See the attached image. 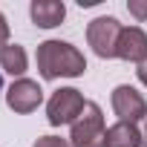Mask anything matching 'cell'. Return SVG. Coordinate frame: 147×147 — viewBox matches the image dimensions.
I'll return each instance as SVG.
<instances>
[{
  "label": "cell",
  "instance_id": "10",
  "mask_svg": "<svg viewBox=\"0 0 147 147\" xmlns=\"http://www.w3.org/2000/svg\"><path fill=\"white\" fill-rule=\"evenodd\" d=\"M26 66H29V61H26V49H23V46L9 43L3 52H0V69H3L6 75H18V78H23Z\"/></svg>",
  "mask_w": 147,
  "mask_h": 147
},
{
  "label": "cell",
  "instance_id": "13",
  "mask_svg": "<svg viewBox=\"0 0 147 147\" xmlns=\"http://www.w3.org/2000/svg\"><path fill=\"white\" fill-rule=\"evenodd\" d=\"M6 46H9V23H6L3 12H0V52H3Z\"/></svg>",
  "mask_w": 147,
  "mask_h": 147
},
{
  "label": "cell",
  "instance_id": "5",
  "mask_svg": "<svg viewBox=\"0 0 147 147\" xmlns=\"http://www.w3.org/2000/svg\"><path fill=\"white\" fill-rule=\"evenodd\" d=\"M110 101H113V110H115L118 121L138 124V121L147 115V101H144V95H141L136 87H130V84H121V87H115Z\"/></svg>",
  "mask_w": 147,
  "mask_h": 147
},
{
  "label": "cell",
  "instance_id": "3",
  "mask_svg": "<svg viewBox=\"0 0 147 147\" xmlns=\"http://www.w3.org/2000/svg\"><path fill=\"white\" fill-rule=\"evenodd\" d=\"M84 107H87V101L75 87H61V90L52 92V98L46 104V118H49L52 127L75 124V118L84 113Z\"/></svg>",
  "mask_w": 147,
  "mask_h": 147
},
{
  "label": "cell",
  "instance_id": "12",
  "mask_svg": "<svg viewBox=\"0 0 147 147\" xmlns=\"http://www.w3.org/2000/svg\"><path fill=\"white\" fill-rule=\"evenodd\" d=\"M127 9L136 20H147V0H127Z\"/></svg>",
  "mask_w": 147,
  "mask_h": 147
},
{
  "label": "cell",
  "instance_id": "6",
  "mask_svg": "<svg viewBox=\"0 0 147 147\" xmlns=\"http://www.w3.org/2000/svg\"><path fill=\"white\" fill-rule=\"evenodd\" d=\"M40 101H43V90H40V84L32 81V78H18V81L6 90V104H9V110H15V113H20V115L35 113V110L40 107Z\"/></svg>",
  "mask_w": 147,
  "mask_h": 147
},
{
  "label": "cell",
  "instance_id": "15",
  "mask_svg": "<svg viewBox=\"0 0 147 147\" xmlns=\"http://www.w3.org/2000/svg\"><path fill=\"white\" fill-rule=\"evenodd\" d=\"M136 75H138V81H141V84L147 87V61H144V63H138V69H136Z\"/></svg>",
  "mask_w": 147,
  "mask_h": 147
},
{
  "label": "cell",
  "instance_id": "1",
  "mask_svg": "<svg viewBox=\"0 0 147 147\" xmlns=\"http://www.w3.org/2000/svg\"><path fill=\"white\" fill-rule=\"evenodd\" d=\"M38 72L46 81L55 78H78L87 69V58L66 40H43L38 43Z\"/></svg>",
  "mask_w": 147,
  "mask_h": 147
},
{
  "label": "cell",
  "instance_id": "8",
  "mask_svg": "<svg viewBox=\"0 0 147 147\" xmlns=\"http://www.w3.org/2000/svg\"><path fill=\"white\" fill-rule=\"evenodd\" d=\"M29 15H32V23H35V26H40V29H55V26L63 23L66 6L61 3V0H32Z\"/></svg>",
  "mask_w": 147,
  "mask_h": 147
},
{
  "label": "cell",
  "instance_id": "11",
  "mask_svg": "<svg viewBox=\"0 0 147 147\" xmlns=\"http://www.w3.org/2000/svg\"><path fill=\"white\" fill-rule=\"evenodd\" d=\"M32 147H72V144L61 136H40V138H35Z\"/></svg>",
  "mask_w": 147,
  "mask_h": 147
},
{
  "label": "cell",
  "instance_id": "14",
  "mask_svg": "<svg viewBox=\"0 0 147 147\" xmlns=\"http://www.w3.org/2000/svg\"><path fill=\"white\" fill-rule=\"evenodd\" d=\"M138 136H141V147H147V115L138 121Z\"/></svg>",
  "mask_w": 147,
  "mask_h": 147
},
{
  "label": "cell",
  "instance_id": "2",
  "mask_svg": "<svg viewBox=\"0 0 147 147\" xmlns=\"http://www.w3.org/2000/svg\"><path fill=\"white\" fill-rule=\"evenodd\" d=\"M69 144L72 147H107V124L95 101H87L84 113L75 118L72 133H69Z\"/></svg>",
  "mask_w": 147,
  "mask_h": 147
},
{
  "label": "cell",
  "instance_id": "4",
  "mask_svg": "<svg viewBox=\"0 0 147 147\" xmlns=\"http://www.w3.org/2000/svg\"><path fill=\"white\" fill-rule=\"evenodd\" d=\"M121 23L110 15L104 18H95L87 23V43L92 46V52L98 58H115V49H118V38H121Z\"/></svg>",
  "mask_w": 147,
  "mask_h": 147
},
{
  "label": "cell",
  "instance_id": "9",
  "mask_svg": "<svg viewBox=\"0 0 147 147\" xmlns=\"http://www.w3.org/2000/svg\"><path fill=\"white\" fill-rule=\"evenodd\" d=\"M107 147H141V136L136 124L118 121L113 127H107Z\"/></svg>",
  "mask_w": 147,
  "mask_h": 147
},
{
  "label": "cell",
  "instance_id": "7",
  "mask_svg": "<svg viewBox=\"0 0 147 147\" xmlns=\"http://www.w3.org/2000/svg\"><path fill=\"white\" fill-rule=\"evenodd\" d=\"M115 58L130 61V63H144L147 61V32L138 26H124L121 38H118Z\"/></svg>",
  "mask_w": 147,
  "mask_h": 147
}]
</instances>
